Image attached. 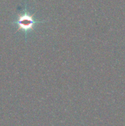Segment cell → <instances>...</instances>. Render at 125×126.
<instances>
[{"label":"cell","mask_w":125,"mask_h":126,"mask_svg":"<svg viewBox=\"0 0 125 126\" xmlns=\"http://www.w3.org/2000/svg\"><path fill=\"white\" fill-rule=\"evenodd\" d=\"M45 21H39L34 18L33 15L30 14L27 11L26 9L24 12L21 14L17 19L13 23L16 25L19 30H22L25 34V38L26 39V35L28 33L33 30L38 23H44Z\"/></svg>","instance_id":"cell-1"}]
</instances>
